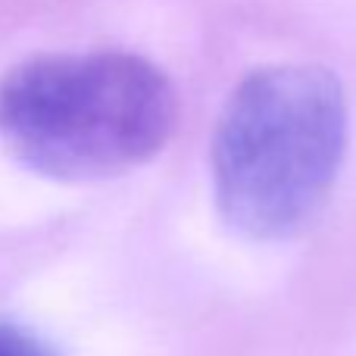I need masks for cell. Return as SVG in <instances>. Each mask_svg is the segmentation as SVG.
Masks as SVG:
<instances>
[{"label": "cell", "mask_w": 356, "mask_h": 356, "mask_svg": "<svg viewBox=\"0 0 356 356\" xmlns=\"http://www.w3.org/2000/svg\"><path fill=\"white\" fill-rule=\"evenodd\" d=\"M350 113L334 72L253 69L234 85L209 144L213 200L247 241H288L319 216L344 166Z\"/></svg>", "instance_id": "6da1fadb"}, {"label": "cell", "mask_w": 356, "mask_h": 356, "mask_svg": "<svg viewBox=\"0 0 356 356\" xmlns=\"http://www.w3.org/2000/svg\"><path fill=\"white\" fill-rule=\"evenodd\" d=\"M0 356H60L44 338L19 325L0 322Z\"/></svg>", "instance_id": "3957f363"}, {"label": "cell", "mask_w": 356, "mask_h": 356, "mask_svg": "<svg viewBox=\"0 0 356 356\" xmlns=\"http://www.w3.org/2000/svg\"><path fill=\"white\" fill-rule=\"evenodd\" d=\"M175 122L172 81L129 50L44 54L0 79V144L54 181H97L144 166Z\"/></svg>", "instance_id": "7a4b0ae2"}]
</instances>
